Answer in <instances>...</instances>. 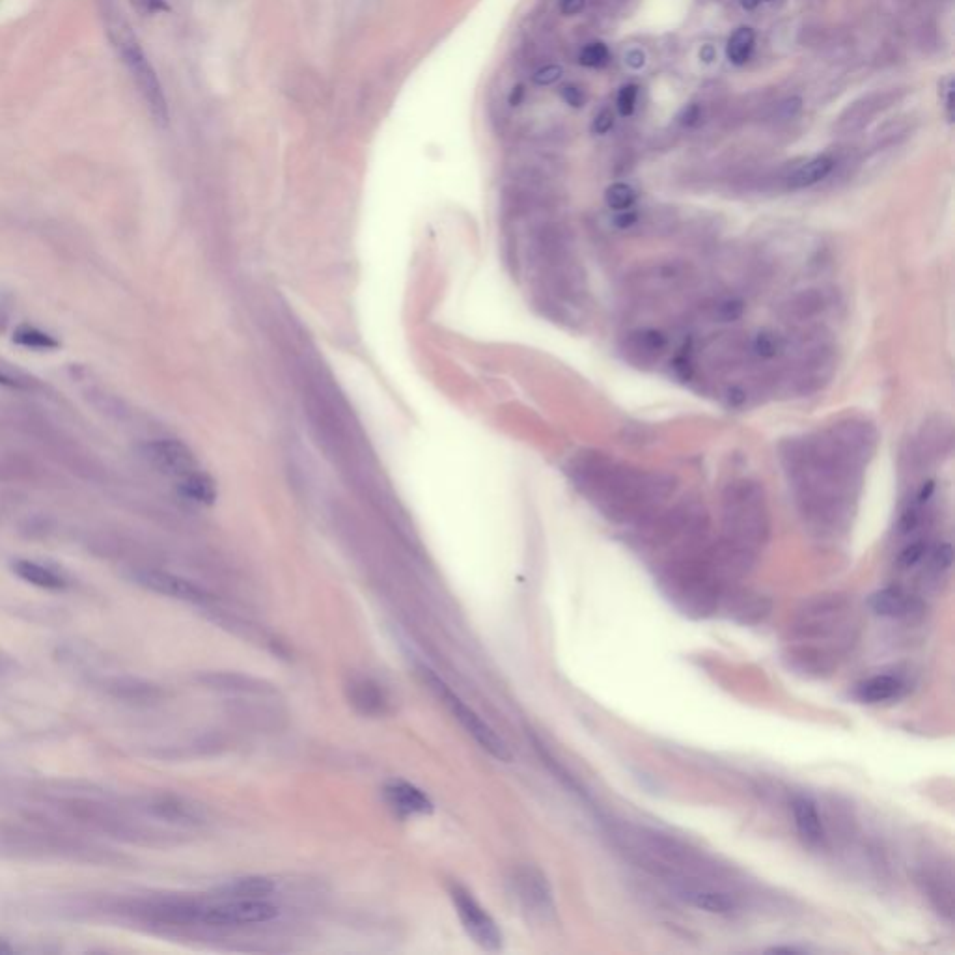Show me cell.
I'll list each match as a JSON object with an SVG mask.
<instances>
[{"mask_svg": "<svg viewBox=\"0 0 955 955\" xmlns=\"http://www.w3.org/2000/svg\"><path fill=\"white\" fill-rule=\"evenodd\" d=\"M99 6H101V19L105 25L107 38L112 43V49L116 51V55L120 56L129 75L133 77L155 124L167 127L170 120L167 96L157 73L153 70L152 62L148 60V56L140 45L135 30L125 19L122 10H118L114 0H99Z\"/></svg>", "mask_w": 955, "mask_h": 955, "instance_id": "1", "label": "cell"}, {"mask_svg": "<svg viewBox=\"0 0 955 955\" xmlns=\"http://www.w3.org/2000/svg\"><path fill=\"white\" fill-rule=\"evenodd\" d=\"M855 609L844 597H819L804 605L793 625V646L836 657L838 651L849 648L857 635Z\"/></svg>", "mask_w": 955, "mask_h": 955, "instance_id": "2", "label": "cell"}, {"mask_svg": "<svg viewBox=\"0 0 955 955\" xmlns=\"http://www.w3.org/2000/svg\"><path fill=\"white\" fill-rule=\"evenodd\" d=\"M668 596L679 610L696 618L707 616L719 607L722 597L720 582L700 566H685L666 577Z\"/></svg>", "mask_w": 955, "mask_h": 955, "instance_id": "3", "label": "cell"}, {"mask_svg": "<svg viewBox=\"0 0 955 955\" xmlns=\"http://www.w3.org/2000/svg\"><path fill=\"white\" fill-rule=\"evenodd\" d=\"M424 681L430 685L431 691L437 694L444 702V706L450 709V713L456 717L457 722L463 726V730L471 735L472 739L484 748L489 756H493L499 762H510L512 752L506 745V741L500 737L487 722H485L472 707L467 706L459 696H457L443 679L431 670H422Z\"/></svg>", "mask_w": 955, "mask_h": 955, "instance_id": "4", "label": "cell"}, {"mask_svg": "<svg viewBox=\"0 0 955 955\" xmlns=\"http://www.w3.org/2000/svg\"><path fill=\"white\" fill-rule=\"evenodd\" d=\"M278 916V909L267 900H224L198 903V924L208 928H245L267 924Z\"/></svg>", "mask_w": 955, "mask_h": 955, "instance_id": "5", "label": "cell"}, {"mask_svg": "<svg viewBox=\"0 0 955 955\" xmlns=\"http://www.w3.org/2000/svg\"><path fill=\"white\" fill-rule=\"evenodd\" d=\"M730 532L741 545H760L767 538V515L758 487L743 484L734 487L728 499Z\"/></svg>", "mask_w": 955, "mask_h": 955, "instance_id": "6", "label": "cell"}, {"mask_svg": "<svg viewBox=\"0 0 955 955\" xmlns=\"http://www.w3.org/2000/svg\"><path fill=\"white\" fill-rule=\"evenodd\" d=\"M512 888L528 920L538 926H551L556 922L553 888L545 873L534 866L517 868L512 875Z\"/></svg>", "mask_w": 955, "mask_h": 955, "instance_id": "7", "label": "cell"}, {"mask_svg": "<svg viewBox=\"0 0 955 955\" xmlns=\"http://www.w3.org/2000/svg\"><path fill=\"white\" fill-rule=\"evenodd\" d=\"M450 900L454 903L461 926L467 931L471 941L487 952H499L504 942L499 924L487 913L484 905L474 898L471 890L454 883L450 885Z\"/></svg>", "mask_w": 955, "mask_h": 955, "instance_id": "8", "label": "cell"}, {"mask_svg": "<svg viewBox=\"0 0 955 955\" xmlns=\"http://www.w3.org/2000/svg\"><path fill=\"white\" fill-rule=\"evenodd\" d=\"M144 457L153 469L176 480V485L185 484L196 474L204 472L189 446L176 439H157L144 446Z\"/></svg>", "mask_w": 955, "mask_h": 955, "instance_id": "9", "label": "cell"}, {"mask_svg": "<svg viewBox=\"0 0 955 955\" xmlns=\"http://www.w3.org/2000/svg\"><path fill=\"white\" fill-rule=\"evenodd\" d=\"M133 581L153 594L180 599L187 603L204 605L213 599L208 590L198 586L196 582L183 579L180 575H174L168 571H161V569H137L133 573Z\"/></svg>", "mask_w": 955, "mask_h": 955, "instance_id": "10", "label": "cell"}, {"mask_svg": "<svg viewBox=\"0 0 955 955\" xmlns=\"http://www.w3.org/2000/svg\"><path fill=\"white\" fill-rule=\"evenodd\" d=\"M674 890L679 898L687 901L691 907L704 911L709 914H720V916H730L737 913L739 901L734 894L720 890L713 885L700 883V881H678L674 883Z\"/></svg>", "mask_w": 955, "mask_h": 955, "instance_id": "11", "label": "cell"}, {"mask_svg": "<svg viewBox=\"0 0 955 955\" xmlns=\"http://www.w3.org/2000/svg\"><path fill=\"white\" fill-rule=\"evenodd\" d=\"M349 704L364 717H383L390 711V700L383 685L366 676H353L346 685Z\"/></svg>", "mask_w": 955, "mask_h": 955, "instance_id": "12", "label": "cell"}, {"mask_svg": "<svg viewBox=\"0 0 955 955\" xmlns=\"http://www.w3.org/2000/svg\"><path fill=\"white\" fill-rule=\"evenodd\" d=\"M383 795L388 806L400 816H424L433 812L430 797L415 784L392 780L383 788Z\"/></svg>", "mask_w": 955, "mask_h": 955, "instance_id": "13", "label": "cell"}, {"mask_svg": "<svg viewBox=\"0 0 955 955\" xmlns=\"http://www.w3.org/2000/svg\"><path fill=\"white\" fill-rule=\"evenodd\" d=\"M870 607L877 616L883 618H911L922 609V603L909 592L898 586L883 588L870 597Z\"/></svg>", "mask_w": 955, "mask_h": 955, "instance_id": "14", "label": "cell"}, {"mask_svg": "<svg viewBox=\"0 0 955 955\" xmlns=\"http://www.w3.org/2000/svg\"><path fill=\"white\" fill-rule=\"evenodd\" d=\"M791 812H793L797 832L806 844L817 847V845L825 842V836H827L825 825H823V819H821V814L817 810V804L810 797L797 795L791 801Z\"/></svg>", "mask_w": 955, "mask_h": 955, "instance_id": "15", "label": "cell"}, {"mask_svg": "<svg viewBox=\"0 0 955 955\" xmlns=\"http://www.w3.org/2000/svg\"><path fill=\"white\" fill-rule=\"evenodd\" d=\"M202 681L208 685L209 689H217L222 693L249 694V696H265V694L275 693V687L265 683L262 679L252 678L247 674H236V672H217V674H208Z\"/></svg>", "mask_w": 955, "mask_h": 955, "instance_id": "16", "label": "cell"}, {"mask_svg": "<svg viewBox=\"0 0 955 955\" xmlns=\"http://www.w3.org/2000/svg\"><path fill=\"white\" fill-rule=\"evenodd\" d=\"M150 810L157 817L165 819L168 823H180V825H200L204 821V812L200 810L198 804L191 803L187 799L174 797V795H159L152 799Z\"/></svg>", "mask_w": 955, "mask_h": 955, "instance_id": "17", "label": "cell"}, {"mask_svg": "<svg viewBox=\"0 0 955 955\" xmlns=\"http://www.w3.org/2000/svg\"><path fill=\"white\" fill-rule=\"evenodd\" d=\"M275 892V883L262 875L237 877L215 890V898L224 900H267Z\"/></svg>", "mask_w": 955, "mask_h": 955, "instance_id": "18", "label": "cell"}, {"mask_svg": "<svg viewBox=\"0 0 955 955\" xmlns=\"http://www.w3.org/2000/svg\"><path fill=\"white\" fill-rule=\"evenodd\" d=\"M905 693V681L894 674H879L857 687V698L864 704H883L898 700Z\"/></svg>", "mask_w": 955, "mask_h": 955, "instance_id": "19", "label": "cell"}, {"mask_svg": "<svg viewBox=\"0 0 955 955\" xmlns=\"http://www.w3.org/2000/svg\"><path fill=\"white\" fill-rule=\"evenodd\" d=\"M12 571L21 581L43 588V590H64L68 586V582L58 571L47 568L43 564H38V562H32V560H15L12 564Z\"/></svg>", "mask_w": 955, "mask_h": 955, "instance_id": "20", "label": "cell"}, {"mask_svg": "<svg viewBox=\"0 0 955 955\" xmlns=\"http://www.w3.org/2000/svg\"><path fill=\"white\" fill-rule=\"evenodd\" d=\"M728 610H730V616H734L739 622L756 623L762 622L769 616L771 605L762 596L743 592L739 596L728 599Z\"/></svg>", "mask_w": 955, "mask_h": 955, "instance_id": "21", "label": "cell"}, {"mask_svg": "<svg viewBox=\"0 0 955 955\" xmlns=\"http://www.w3.org/2000/svg\"><path fill=\"white\" fill-rule=\"evenodd\" d=\"M922 883L928 886V894L931 900L937 903L941 913L946 914L948 918L952 916V901H954V892H952V877L950 875H939V872L924 873Z\"/></svg>", "mask_w": 955, "mask_h": 955, "instance_id": "22", "label": "cell"}, {"mask_svg": "<svg viewBox=\"0 0 955 955\" xmlns=\"http://www.w3.org/2000/svg\"><path fill=\"white\" fill-rule=\"evenodd\" d=\"M832 159L829 157H816L812 159L810 163H806L799 170L793 172V176L789 178V185L795 187V189H803V187H810V185H816L821 180H825L829 174L832 172Z\"/></svg>", "mask_w": 955, "mask_h": 955, "instance_id": "23", "label": "cell"}, {"mask_svg": "<svg viewBox=\"0 0 955 955\" xmlns=\"http://www.w3.org/2000/svg\"><path fill=\"white\" fill-rule=\"evenodd\" d=\"M14 342L17 346L27 347V349H36V351H55L60 347V342L55 336L49 333H43L36 327L30 325H21L14 333Z\"/></svg>", "mask_w": 955, "mask_h": 955, "instance_id": "24", "label": "cell"}, {"mask_svg": "<svg viewBox=\"0 0 955 955\" xmlns=\"http://www.w3.org/2000/svg\"><path fill=\"white\" fill-rule=\"evenodd\" d=\"M754 30L752 28H739L735 30L734 36L730 38L728 42V47H726V55L730 58V62L735 64V66H741L745 64L750 55H752V49H754Z\"/></svg>", "mask_w": 955, "mask_h": 955, "instance_id": "25", "label": "cell"}, {"mask_svg": "<svg viewBox=\"0 0 955 955\" xmlns=\"http://www.w3.org/2000/svg\"><path fill=\"white\" fill-rule=\"evenodd\" d=\"M605 200H607V206L610 209H616V211H627L635 204L637 200V191L627 185V183H614L610 185L605 193Z\"/></svg>", "mask_w": 955, "mask_h": 955, "instance_id": "26", "label": "cell"}, {"mask_svg": "<svg viewBox=\"0 0 955 955\" xmlns=\"http://www.w3.org/2000/svg\"><path fill=\"white\" fill-rule=\"evenodd\" d=\"M752 349L762 359H775L776 355H780V351L784 349V340H782V336H778L776 333L762 331V333L756 334V338L752 342Z\"/></svg>", "mask_w": 955, "mask_h": 955, "instance_id": "27", "label": "cell"}, {"mask_svg": "<svg viewBox=\"0 0 955 955\" xmlns=\"http://www.w3.org/2000/svg\"><path fill=\"white\" fill-rule=\"evenodd\" d=\"M745 314V305L739 299H720L711 306V318L719 319L722 323L735 321Z\"/></svg>", "mask_w": 955, "mask_h": 955, "instance_id": "28", "label": "cell"}, {"mask_svg": "<svg viewBox=\"0 0 955 955\" xmlns=\"http://www.w3.org/2000/svg\"><path fill=\"white\" fill-rule=\"evenodd\" d=\"M607 60H609V49L605 43L599 42L586 45L579 56V62L586 68H601L607 64Z\"/></svg>", "mask_w": 955, "mask_h": 955, "instance_id": "29", "label": "cell"}, {"mask_svg": "<svg viewBox=\"0 0 955 955\" xmlns=\"http://www.w3.org/2000/svg\"><path fill=\"white\" fill-rule=\"evenodd\" d=\"M635 344L638 351H644L646 355H655V353H661L666 347L665 334L659 331H640L635 334Z\"/></svg>", "mask_w": 955, "mask_h": 955, "instance_id": "30", "label": "cell"}, {"mask_svg": "<svg viewBox=\"0 0 955 955\" xmlns=\"http://www.w3.org/2000/svg\"><path fill=\"white\" fill-rule=\"evenodd\" d=\"M926 553H928V543H926V541H913V543H909V545L901 551L898 564H900L903 569L914 568L916 564H920V562L924 560Z\"/></svg>", "mask_w": 955, "mask_h": 955, "instance_id": "31", "label": "cell"}, {"mask_svg": "<svg viewBox=\"0 0 955 955\" xmlns=\"http://www.w3.org/2000/svg\"><path fill=\"white\" fill-rule=\"evenodd\" d=\"M920 521H922V504L914 502L913 506H909L905 512L901 513L898 528H900L901 534H911L918 528Z\"/></svg>", "mask_w": 955, "mask_h": 955, "instance_id": "32", "label": "cell"}, {"mask_svg": "<svg viewBox=\"0 0 955 955\" xmlns=\"http://www.w3.org/2000/svg\"><path fill=\"white\" fill-rule=\"evenodd\" d=\"M638 86L627 84L618 94V111L622 116H631L637 105Z\"/></svg>", "mask_w": 955, "mask_h": 955, "instance_id": "33", "label": "cell"}, {"mask_svg": "<svg viewBox=\"0 0 955 955\" xmlns=\"http://www.w3.org/2000/svg\"><path fill=\"white\" fill-rule=\"evenodd\" d=\"M952 558H954L952 545H950V543H942V545L937 547V551L933 553V556H931V566H933V569H935L937 573H942V571H946V569L952 566Z\"/></svg>", "mask_w": 955, "mask_h": 955, "instance_id": "34", "label": "cell"}, {"mask_svg": "<svg viewBox=\"0 0 955 955\" xmlns=\"http://www.w3.org/2000/svg\"><path fill=\"white\" fill-rule=\"evenodd\" d=\"M129 2L142 15H157L168 10L167 0H129Z\"/></svg>", "mask_w": 955, "mask_h": 955, "instance_id": "35", "label": "cell"}, {"mask_svg": "<svg viewBox=\"0 0 955 955\" xmlns=\"http://www.w3.org/2000/svg\"><path fill=\"white\" fill-rule=\"evenodd\" d=\"M560 77H562V68H560V66H545V68H541V70L534 73L532 81H534V84H538V86H551V84L556 83V81H560Z\"/></svg>", "mask_w": 955, "mask_h": 955, "instance_id": "36", "label": "cell"}, {"mask_svg": "<svg viewBox=\"0 0 955 955\" xmlns=\"http://www.w3.org/2000/svg\"><path fill=\"white\" fill-rule=\"evenodd\" d=\"M612 125H614L612 112L603 111L597 114L596 122L592 125V129H594V133H597V135H603V133H609L610 129H612Z\"/></svg>", "mask_w": 955, "mask_h": 955, "instance_id": "37", "label": "cell"}, {"mask_svg": "<svg viewBox=\"0 0 955 955\" xmlns=\"http://www.w3.org/2000/svg\"><path fill=\"white\" fill-rule=\"evenodd\" d=\"M562 97H564V101H566L568 105L575 107V109H579V107H582V103H584L581 90H579L577 86H573V84H568V86L562 88Z\"/></svg>", "mask_w": 955, "mask_h": 955, "instance_id": "38", "label": "cell"}, {"mask_svg": "<svg viewBox=\"0 0 955 955\" xmlns=\"http://www.w3.org/2000/svg\"><path fill=\"white\" fill-rule=\"evenodd\" d=\"M586 0H562V14L575 15L582 12Z\"/></svg>", "mask_w": 955, "mask_h": 955, "instance_id": "39", "label": "cell"}, {"mask_svg": "<svg viewBox=\"0 0 955 955\" xmlns=\"http://www.w3.org/2000/svg\"><path fill=\"white\" fill-rule=\"evenodd\" d=\"M523 97H525V86L523 84H517L510 94V105L512 107H519L523 103Z\"/></svg>", "mask_w": 955, "mask_h": 955, "instance_id": "40", "label": "cell"}, {"mask_svg": "<svg viewBox=\"0 0 955 955\" xmlns=\"http://www.w3.org/2000/svg\"><path fill=\"white\" fill-rule=\"evenodd\" d=\"M627 64H629L631 68H635V70L642 68V66H644V53H642V51H631V53L627 55Z\"/></svg>", "mask_w": 955, "mask_h": 955, "instance_id": "41", "label": "cell"}, {"mask_svg": "<svg viewBox=\"0 0 955 955\" xmlns=\"http://www.w3.org/2000/svg\"><path fill=\"white\" fill-rule=\"evenodd\" d=\"M635 222H637V215L631 213V211H629V213H622V215L616 219V224H618L620 228H629V226H633Z\"/></svg>", "mask_w": 955, "mask_h": 955, "instance_id": "42", "label": "cell"}, {"mask_svg": "<svg viewBox=\"0 0 955 955\" xmlns=\"http://www.w3.org/2000/svg\"><path fill=\"white\" fill-rule=\"evenodd\" d=\"M0 385H4V387H10V388L23 387V385H21V383H19L17 379H14V377H10V375H6V374H0Z\"/></svg>", "mask_w": 955, "mask_h": 955, "instance_id": "43", "label": "cell"}, {"mask_svg": "<svg viewBox=\"0 0 955 955\" xmlns=\"http://www.w3.org/2000/svg\"><path fill=\"white\" fill-rule=\"evenodd\" d=\"M10 954H15V946H12L10 941H6V939H2V937H0V955Z\"/></svg>", "mask_w": 955, "mask_h": 955, "instance_id": "44", "label": "cell"}, {"mask_svg": "<svg viewBox=\"0 0 955 955\" xmlns=\"http://www.w3.org/2000/svg\"><path fill=\"white\" fill-rule=\"evenodd\" d=\"M741 4L745 10H754L760 4V0H741Z\"/></svg>", "mask_w": 955, "mask_h": 955, "instance_id": "45", "label": "cell"}, {"mask_svg": "<svg viewBox=\"0 0 955 955\" xmlns=\"http://www.w3.org/2000/svg\"><path fill=\"white\" fill-rule=\"evenodd\" d=\"M702 58H706V62H711V60H713V49L706 47V49L702 51Z\"/></svg>", "mask_w": 955, "mask_h": 955, "instance_id": "46", "label": "cell"}]
</instances>
